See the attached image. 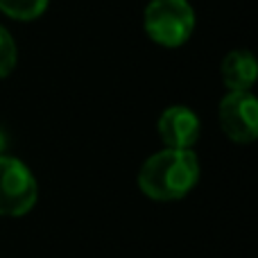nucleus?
<instances>
[{"label":"nucleus","instance_id":"obj_9","mask_svg":"<svg viewBox=\"0 0 258 258\" xmlns=\"http://www.w3.org/2000/svg\"><path fill=\"white\" fill-rule=\"evenodd\" d=\"M5 150H7V134L0 129V156L5 154Z\"/></svg>","mask_w":258,"mask_h":258},{"label":"nucleus","instance_id":"obj_1","mask_svg":"<svg viewBox=\"0 0 258 258\" xmlns=\"http://www.w3.org/2000/svg\"><path fill=\"white\" fill-rule=\"evenodd\" d=\"M200 181V159L192 150L163 147L143 161L138 170V188L154 202L183 200Z\"/></svg>","mask_w":258,"mask_h":258},{"label":"nucleus","instance_id":"obj_5","mask_svg":"<svg viewBox=\"0 0 258 258\" xmlns=\"http://www.w3.org/2000/svg\"><path fill=\"white\" fill-rule=\"evenodd\" d=\"M156 132L161 136V143L170 150H192L200 141L202 122L190 107L172 104L161 111L156 120Z\"/></svg>","mask_w":258,"mask_h":258},{"label":"nucleus","instance_id":"obj_4","mask_svg":"<svg viewBox=\"0 0 258 258\" xmlns=\"http://www.w3.org/2000/svg\"><path fill=\"white\" fill-rule=\"evenodd\" d=\"M218 122L233 143L258 138V102L251 91H229L218 104Z\"/></svg>","mask_w":258,"mask_h":258},{"label":"nucleus","instance_id":"obj_7","mask_svg":"<svg viewBox=\"0 0 258 258\" xmlns=\"http://www.w3.org/2000/svg\"><path fill=\"white\" fill-rule=\"evenodd\" d=\"M50 0H0V12L12 21L30 23L45 14Z\"/></svg>","mask_w":258,"mask_h":258},{"label":"nucleus","instance_id":"obj_8","mask_svg":"<svg viewBox=\"0 0 258 258\" xmlns=\"http://www.w3.org/2000/svg\"><path fill=\"white\" fill-rule=\"evenodd\" d=\"M16 61H18L16 41H14L12 32L7 27L0 25V80L12 75L14 68H16Z\"/></svg>","mask_w":258,"mask_h":258},{"label":"nucleus","instance_id":"obj_6","mask_svg":"<svg viewBox=\"0 0 258 258\" xmlns=\"http://www.w3.org/2000/svg\"><path fill=\"white\" fill-rule=\"evenodd\" d=\"M220 77L229 91H251L258 77L256 57L249 50H231L220 63Z\"/></svg>","mask_w":258,"mask_h":258},{"label":"nucleus","instance_id":"obj_2","mask_svg":"<svg viewBox=\"0 0 258 258\" xmlns=\"http://www.w3.org/2000/svg\"><path fill=\"white\" fill-rule=\"evenodd\" d=\"M143 30L163 48H181L195 32V9L188 0H150L143 12Z\"/></svg>","mask_w":258,"mask_h":258},{"label":"nucleus","instance_id":"obj_3","mask_svg":"<svg viewBox=\"0 0 258 258\" xmlns=\"http://www.w3.org/2000/svg\"><path fill=\"white\" fill-rule=\"evenodd\" d=\"M39 183L32 170L16 156H0V215L23 218L36 206Z\"/></svg>","mask_w":258,"mask_h":258}]
</instances>
